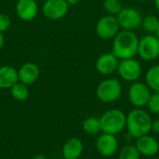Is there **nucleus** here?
Listing matches in <instances>:
<instances>
[{"mask_svg":"<svg viewBox=\"0 0 159 159\" xmlns=\"http://www.w3.org/2000/svg\"><path fill=\"white\" fill-rule=\"evenodd\" d=\"M19 75L18 70L9 65L0 67V89H10L16 83H18Z\"/></svg>","mask_w":159,"mask_h":159,"instance_id":"obj_17","label":"nucleus"},{"mask_svg":"<svg viewBox=\"0 0 159 159\" xmlns=\"http://www.w3.org/2000/svg\"><path fill=\"white\" fill-rule=\"evenodd\" d=\"M155 5H156L157 9L159 11V0H155Z\"/></svg>","mask_w":159,"mask_h":159,"instance_id":"obj_30","label":"nucleus"},{"mask_svg":"<svg viewBox=\"0 0 159 159\" xmlns=\"http://www.w3.org/2000/svg\"><path fill=\"white\" fill-rule=\"evenodd\" d=\"M139 1H141V2H146V1H148V0H139Z\"/></svg>","mask_w":159,"mask_h":159,"instance_id":"obj_32","label":"nucleus"},{"mask_svg":"<svg viewBox=\"0 0 159 159\" xmlns=\"http://www.w3.org/2000/svg\"><path fill=\"white\" fill-rule=\"evenodd\" d=\"M118 146L119 143L116 135L102 133L96 140V150L104 157H113L117 152Z\"/></svg>","mask_w":159,"mask_h":159,"instance_id":"obj_11","label":"nucleus"},{"mask_svg":"<svg viewBox=\"0 0 159 159\" xmlns=\"http://www.w3.org/2000/svg\"><path fill=\"white\" fill-rule=\"evenodd\" d=\"M148 112L153 115H159V92H153L146 105Z\"/></svg>","mask_w":159,"mask_h":159,"instance_id":"obj_24","label":"nucleus"},{"mask_svg":"<svg viewBox=\"0 0 159 159\" xmlns=\"http://www.w3.org/2000/svg\"><path fill=\"white\" fill-rule=\"evenodd\" d=\"M145 83L153 92H159V64H156L147 70Z\"/></svg>","mask_w":159,"mask_h":159,"instance_id":"obj_18","label":"nucleus"},{"mask_svg":"<svg viewBox=\"0 0 159 159\" xmlns=\"http://www.w3.org/2000/svg\"><path fill=\"white\" fill-rule=\"evenodd\" d=\"M116 17L122 30L133 32L140 26H142V22L143 20L142 13L138 9L131 7H123L122 10Z\"/></svg>","mask_w":159,"mask_h":159,"instance_id":"obj_7","label":"nucleus"},{"mask_svg":"<svg viewBox=\"0 0 159 159\" xmlns=\"http://www.w3.org/2000/svg\"><path fill=\"white\" fill-rule=\"evenodd\" d=\"M4 44H5V37H4L3 33L0 32V51L3 48V47H4Z\"/></svg>","mask_w":159,"mask_h":159,"instance_id":"obj_27","label":"nucleus"},{"mask_svg":"<svg viewBox=\"0 0 159 159\" xmlns=\"http://www.w3.org/2000/svg\"><path fill=\"white\" fill-rule=\"evenodd\" d=\"M69 6L66 0H46L42 7V13L48 20H58L66 16Z\"/></svg>","mask_w":159,"mask_h":159,"instance_id":"obj_10","label":"nucleus"},{"mask_svg":"<svg viewBox=\"0 0 159 159\" xmlns=\"http://www.w3.org/2000/svg\"><path fill=\"white\" fill-rule=\"evenodd\" d=\"M135 146L140 152L141 156L152 157L158 154L159 143L153 136L146 134L136 139Z\"/></svg>","mask_w":159,"mask_h":159,"instance_id":"obj_12","label":"nucleus"},{"mask_svg":"<svg viewBox=\"0 0 159 159\" xmlns=\"http://www.w3.org/2000/svg\"><path fill=\"white\" fill-rule=\"evenodd\" d=\"M11 25V19L5 13H0V32L4 33L8 30Z\"/></svg>","mask_w":159,"mask_h":159,"instance_id":"obj_25","label":"nucleus"},{"mask_svg":"<svg viewBox=\"0 0 159 159\" xmlns=\"http://www.w3.org/2000/svg\"><path fill=\"white\" fill-rule=\"evenodd\" d=\"M142 65L134 58L122 60L117 67L119 76L127 82H136L142 75Z\"/></svg>","mask_w":159,"mask_h":159,"instance_id":"obj_9","label":"nucleus"},{"mask_svg":"<svg viewBox=\"0 0 159 159\" xmlns=\"http://www.w3.org/2000/svg\"><path fill=\"white\" fill-rule=\"evenodd\" d=\"M17 1H18V0H17Z\"/></svg>","mask_w":159,"mask_h":159,"instance_id":"obj_33","label":"nucleus"},{"mask_svg":"<svg viewBox=\"0 0 159 159\" xmlns=\"http://www.w3.org/2000/svg\"><path fill=\"white\" fill-rule=\"evenodd\" d=\"M102 133L117 135L126 129L127 115L120 109H109L100 117Z\"/></svg>","mask_w":159,"mask_h":159,"instance_id":"obj_3","label":"nucleus"},{"mask_svg":"<svg viewBox=\"0 0 159 159\" xmlns=\"http://www.w3.org/2000/svg\"><path fill=\"white\" fill-rule=\"evenodd\" d=\"M122 91V85L117 78H107L98 85L96 96L102 102L112 103L121 97Z\"/></svg>","mask_w":159,"mask_h":159,"instance_id":"obj_4","label":"nucleus"},{"mask_svg":"<svg viewBox=\"0 0 159 159\" xmlns=\"http://www.w3.org/2000/svg\"><path fill=\"white\" fill-rule=\"evenodd\" d=\"M151 94V89L147 86L146 83L141 81L131 83L128 91L129 100L135 108H143L146 106Z\"/></svg>","mask_w":159,"mask_h":159,"instance_id":"obj_6","label":"nucleus"},{"mask_svg":"<svg viewBox=\"0 0 159 159\" xmlns=\"http://www.w3.org/2000/svg\"><path fill=\"white\" fill-rule=\"evenodd\" d=\"M10 95L16 101L19 102L25 101L29 97L28 86L19 81L10 89Z\"/></svg>","mask_w":159,"mask_h":159,"instance_id":"obj_20","label":"nucleus"},{"mask_svg":"<svg viewBox=\"0 0 159 159\" xmlns=\"http://www.w3.org/2000/svg\"><path fill=\"white\" fill-rule=\"evenodd\" d=\"M120 29L116 17L112 15H105L102 17L96 23V34L103 40L114 39L121 31Z\"/></svg>","mask_w":159,"mask_h":159,"instance_id":"obj_8","label":"nucleus"},{"mask_svg":"<svg viewBox=\"0 0 159 159\" xmlns=\"http://www.w3.org/2000/svg\"><path fill=\"white\" fill-rule=\"evenodd\" d=\"M20 82L29 86L36 82L40 75L39 67L34 62H25L18 70Z\"/></svg>","mask_w":159,"mask_h":159,"instance_id":"obj_15","label":"nucleus"},{"mask_svg":"<svg viewBox=\"0 0 159 159\" xmlns=\"http://www.w3.org/2000/svg\"><path fill=\"white\" fill-rule=\"evenodd\" d=\"M156 35L157 36V38L159 39V28H158V30L157 31V33H156Z\"/></svg>","mask_w":159,"mask_h":159,"instance_id":"obj_31","label":"nucleus"},{"mask_svg":"<svg viewBox=\"0 0 159 159\" xmlns=\"http://www.w3.org/2000/svg\"><path fill=\"white\" fill-rule=\"evenodd\" d=\"M82 0H66V2L69 4V5H76L78 3H80Z\"/></svg>","mask_w":159,"mask_h":159,"instance_id":"obj_28","label":"nucleus"},{"mask_svg":"<svg viewBox=\"0 0 159 159\" xmlns=\"http://www.w3.org/2000/svg\"><path fill=\"white\" fill-rule=\"evenodd\" d=\"M142 26L147 34H156L159 28V18L155 15H147L143 18Z\"/></svg>","mask_w":159,"mask_h":159,"instance_id":"obj_21","label":"nucleus"},{"mask_svg":"<svg viewBox=\"0 0 159 159\" xmlns=\"http://www.w3.org/2000/svg\"><path fill=\"white\" fill-rule=\"evenodd\" d=\"M84 151L83 143L77 138H70L62 146L61 154L64 159H79Z\"/></svg>","mask_w":159,"mask_h":159,"instance_id":"obj_16","label":"nucleus"},{"mask_svg":"<svg viewBox=\"0 0 159 159\" xmlns=\"http://www.w3.org/2000/svg\"><path fill=\"white\" fill-rule=\"evenodd\" d=\"M151 131L154 133H159V119H154L152 121Z\"/></svg>","mask_w":159,"mask_h":159,"instance_id":"obj_26","label":"nucleus"},{"mask_svg":"<svg viewBox=\"0 0 159 159\" xmlns=\"http://www.w3.org/2000/svg\"><path fill=\"white\" fill-rule=\"evenodd\" d=\"M158 59H159V58H158Z\"/></svg>","mask_w":159,"mask_h":159,"instance_id":"obj_34","label":"nucleus"},{"mask_svg":"<svg viewBox=\"0 0 159 159\" xmlns=\"http://www.w3.org/2000/svg\"><path fill=\"white\" fill-rule=\"evenodd\" d=\"M33 159H47V158H46V157H44V156H42V155H38V156L34 157Z\"/></svg>","mask_w":159,"mask_h":159,"instance_id":"obj_29","label":"nucleus"},{"mask_svg":"<svg viewBox=\"0 0 159 159\" xmlns=\"http://www.w3.org/2000/svg\"><path fill=\"white\" fill-rule=\"evenodd\" d=\"M119 64V60L111 52L101 55L96 61V70L102 75H111L116 71Z\"/></svg>","mask_w":159,"mask_h":159,"instance_id":"obj_13","label":"nucleus"},{"mask_svg":"<svg viewBox=\"0 0 159 159\" xmlns=\"http://www.w3.org/2000/svg\"><path fill=\"white\" fill-rule=\"evenodd\" d=\"M138 55L144 61H153L159 58V39L156 34H146L139 40Z\"/></svg>","mask_w":159,"mask_h":159,"instance_id":"obj_5","label":"nucleus"},{"mask_svg":"<svg viewBox=\"0 0 159 159\" xmlns=\"http://www.w3.org/2000/svg\"><path fill=\"white\" fill-rule=\"evenodd\" d=\"M103 8L108 13V15L116 16L123 8L120 0H104Z\"/></svg>","mask_w":159,"mask_h":159,"instance_id":"obj_23","label":"nucleus"},{"mask_svg":"<svg viewBox=\"0 0 159 159\" xmlns=\"http://www.w3.org/2000/svg\"><path fill=\"white\" fill-rule=\"evenodd\" d=\"M82 129L85 133L89 135H96L102 131L100 118L96 116L87 117L82 124Z\"/></svg>","mask_w":159,"mask_h":159,"instance_id":"obj_19","label":"nucleus"},{"mask_svg":"<svg viewBox=\"0 0 159 159\" xmlns=\"http://www.w3.org/2000/svg\"><path fill=\"white\" fill-rule=\"evenodd\" d=\"M139 40L133 31L121 30L114 38L112 53L121 61L134 58L138 54Z\"/></svg>","mask_w":159,"mask_h":159,"instance_id":"obj_1","label":"nucleus"},{"mask_svg":"<svg viewBox=\"0 0 159 159\" xmlns=\"http://www.w3.org/2000/svg\"><path fill=\"white\" fill-rule=\"evenodd\" d=\"M38 13L36 0H18L16 4V14L24 21L33 20Z\"/></svg>","mask_w":159,"mask_h":159,"instance_id":"obj_14","label":"nucleus"},{"mask_svg":"<svg viewBox=\"0 0 159 159\" xmlns=\"http://www.w3.org/2000/svg\"><path fill=\"white\" fill-rule=\"evenodd\" d=\"M152 121V116L148 111L143 108H134L127 115L126 129L131 137L137 139L149 134Z\"/></svg>","mask_w":159,"mask_h":159,"instance_id":"obj_2","label":"nucleus"},{"mask_svg":"<svg viewBox=\"0 0 159 159\" xmlns=\"http://www.w3.org/2000/svg\"><path fill=\"white\" fill-rule=\"evenodd\" d=\"M141 154L135 145H126L124 146L118 154V159H140Z\"/></svg>","mask_w":159,"mask_h":159,"instance_id":"obj_22","label":"nucleus"}]
</instances>
